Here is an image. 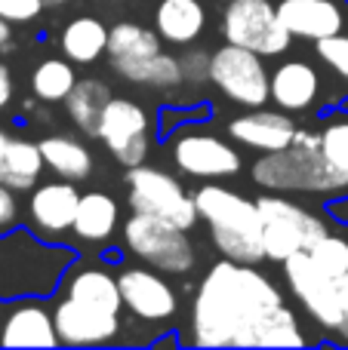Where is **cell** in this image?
I'll return each mask as SVG.
<instances>
[{"label": "cell", "instance_id": "34", "mask_svg": "<svg viewBox=\"0 0 348 350\" xmlns=\"http://www.w3.org/2000/svg\"><path fill=\"white\" fill-rule=\"evenodd\" d=\"M43 12V0H0V18L10 25H25L34 22Z\"/></svg>", "mask_w": 348, "mask_h": 350}, {"label": "cell", "instance_id": "24", "mask_svg": "<svg viewBox=\"0 0 348 350\" xmlns=\"http://www.w3.org/2000/svg\"><path fill=\"white\" fill-rule=\"evenodd\" d=\"M108 34L111 28H105L102 18L96 16H77L65 25L62 31V55L71 59L74 65H92L108 53Z\"/></svg>", "mask_w": 348, "mask_h": 350}, {"label": "cell", "instance_id": "4", "mask_svg": "<svg viewBox=\"0 0 348 350\" xmlns=\"http://www.w3.org/2000/svg\"><path fill=\"white\" fill-rule=\"evenodd\" d=\"M253 181L275 193H336L348 191L345 178L321 154V135L296 129L293 142L281 151L262 154L253 163Z\"/></svg>", "mask_w": 348, "mask_h": 350}, {"label": "cell", "instance_id": "31", "mask_svg": "<svg viewBox=\"0 0 348 350\" xmlns=\"http://www.w3.org/2000/svg\"><path fill=\"white\" fill-rule=\"evenodd\" d=\"M321 154L324 160L333 166L348 185V117H330V120L321 126Z\"/></svg>", "mask_w": 348, "mask_h": 350}, {"label": "cell", "instance_id": "32", "mask_svg": "<svg viewBox=\"0 0 348 350\" xmlns=\"http://www.w3.org/2000/svg\"><path fill=\"white\" fill-rule=\"evenodd\" d=\"M308 255H312L314 265L324 273H330V277L339 280L348 273V240H343V237H336V234L321 237V240L308 249Z\"/></svg>", "mask_w": 348, "mask_h": 350}, {"label": "cell", "instance_id": "9", "mask_svg": "<svg viewBox=\"0 0 348 350\" xmlns=\"http://www.w3.org/2000/svg\"><path fill=\"white\" fill-rule=\"evenodd\" d=\"M127 191L133 212H148V215H158L185 230H191L197 224V218H201L195 193H188L179 185V178H173L170 172L158 170V166L148 163L129 166Z\"/></svg>", "mask_w": 348, "mask_h": 350}, {"label": "cell", "instance_id": "28", "mask_svg": "<svg viewBox=\"0 0 348 350\" xmlns=\"http://www.w3.org/2000/svg\"><path fill=\"white\" fill-rule=\"evenodd\" d=\"M160 53V34L148 31L145 25L136 22H117L108 34V59L111 68L123 65V62H139L148 55Z\"/></svg>", "mask_w": 348, "mask_h": 350}, {"label": "cell", "instance_id": "20", "mask_svg": "<svg viewBox=\"0 0 348 350\" xmlns=\"http://www.w3.org/2000/svg\"><path fill=\"white\" fill-rule=\"evenodd\" d=\"M55 292H59V298L90 304V308L108 310V314H121L123 310L121 283L102 267H68Z\"/></svg>", "mask_w": 348, "mask_h": 350}, {"label": "cell", "instance_id": "6", "mask_svg": "<svg viewBox=\"0 0 348 350\" xmlns=\"http://www.w3.org/2000/svg\"><path fill=\"white\" fill-rule=\"evenodd\" d=\"M259 215H262V243H265V258L284 261L296 252H308L321 237L330 234L327 221L306 206L293 203V200L281 197V193H265L256 200Z\"/></svg>", "mask_w": 348, "mask_h": 350}, {"label": "cell", "instance_id": "16", "mask_svg": "<svg viewBox=\"0 0 348 350\" xmlns=\"http://www.w3.org/2000/svg\"><path fill=\"white\" fill-rule=\"evenodd\" d=\"M123 308L142 323H166L176 317L179 295L164 277L148 267H127L117 273Z\"/></svg>", "mask_w": 348, "mask_h": 350}, {"label": "cell", "instance_id": "23", "mask_svg": "<svg viewBox=\"0 0 348 350\" xmlns=\"http://www.w3.org/2000/svg\"><path fill=\"white\" fill-rule=\"evenodd\" d=\"M121 221V206L111 193L90 191L80 193L77 215H74V237L84 243H105L117 230Z\"/></svg>", "mask_w": 348, "mask_h": 350}, {"label": "cell", "instance_id": "15", "mask_svg": "<svg viewBox=\"0 0 348 350\" xmlns=\"http://www.w3.org/2000/svg\"><path fill=\"white\" fill-rule=\"evenodd\" d=\"M53 320L59 345L65 347H102L121 335V314H108V310L68 301V298H55Z\"/></svg>", "mask_w": 348, "mask_h": 350}, {"label": "cell", "instance_id": "8", "mask_svg": "<svg viewBox=\"0 0 348 350\" xmlns=\"http://www.w3.org/2000/svg\"><path fill=\"white\" fill-rule=\"evenodd\" d=\"M207 77L222 96L240 108H265L271 102V74L265 59L253 49L222 43L210 55Z\"/></svg>", "mask_w": 348, "mask_h": 350}, {"label": "cell", "instance_id": "3", "mask_svg": "<svg viewBox=\"0 0 348 350\" xmlns=\"http://www.w3.org/2000/svg\"><path fill=\"white\" fill-rule=\"evenodd\" d=\"M74 252L59 243H47L34 230H10L0 237V298L53 295Z\"/></svg>", "mask_w": 348, "mask_h": 350}, {"label": "cell", "instance_id": "21", "mask_svg": "<svg viewBox=\"0 0 348 350\" xmlns=\"http://www.w3.org/2000/svg\"><path fill=\"white\" fill-rule=\"evenodd\" d=\"M40 142H28L0 129V185L12 191H31L43 172Z\"/></svg>", "mask_w": 348, "mask_h": 350}, {"label": "cell", "instance_id": "10", "mask_svg": "<svg viewBox=\"0 0 348 350\" xmlns=\"http://www.w3.org/2000/svg\"><path fill=\"white\" fill-rule=\"evenodd\" d=\"M284 280L290 292L299 298L306 314L327 332H336L343 323V298H339V280L324 273L308 252H296L284 261Z\"/></svg>", "mask_w": 348, "mask_h": 350}, {"label": "cell", "instance_id": "40", "mask_svg": "<svg viewBox=\"0 0 348 350\" xmlns=\"http://www.w3.org/2000/svg\"><path fill=\"white\" fill-rule=\"evenodd\" d=\"M222 3H228V0H222Z\"/></svg>", "mask_w": 348, "mask_h": 350}, {"label": "cell", "instance_id": "13", "mask_svg": "<svg viewBox=\"0 0 348 350\" xmlns=\"http://www.w3.org/2000/svg\"><path fill=\"white\" fill-rule=\"evenodd\" d=\"M99 139L117 163L129 166L145 163L148 154V114L129 98H111L99 123Z\"/></svg>", "mask_w": 348, "mask_h": 350}, {"label": "cell", "instance_id": "5", "mask_svg": "<svg viewBox=\"0 0 348 350\" xmlns=\"http://www.w3.org/2000/svg\"><path fill=\"white\" fill-rule=\"evenodd\" d=\"M123 243L136 258H142L148 267L160 273L182 277L197 265V249L188 230L176 228L173 221H164L158 215H148V212H133L127 218Z\"/></svg>", "mask_w": 348, "mask_h": 350}, {"label": "cell", "instance_id": "17", "mask_svg": "<svg viewBox=\"0 0 348 350\" xmlns=\"http://www.w3.org/2000/svg\"><path fill=\"white\" fill-rule=\"evenodd\" d=\"M277 16L296 40H327L345 31V0H277Z\"/></svg>", "mask_w": 348, "mask_h": 350}, {"label": "cell", "instance_id": "7", "mask_svg": "<svg viewBox=\"0 0 348 350\" xmlns=\"http://www.w3.org/2000/svg\"><path fill=\"white\" fill-rule=\"evenodd\" d=\"M219 34L225 43L259 53L262 59H275L296 40L277 16V3L271 0H228L219 16Z\"/></svg>", "mask_w": 348, "mask_h": 350}, {"label": "cell", "instance_id": "27", "mask_svg": "<svg viewBox=\"0 0 348 350\" xmlns=\"http://www.w3.org/2000/svg\"><path fill=\"white\" fill-rule=\"evenodd\" d=\"M114 71L121 74L123 80L136 86H148V90H173L185 80V65L176 55H166L164 49L148 59L139 62H123V65H114Z\"/></svg>", "mask_w": 348, "mask_h": 350}, {"label": "cell", "instance_id": "33", "mask_svg": "<svg viewBox=\"0 0 348 350\" xmlns=\"http://www.w3.org/2000/svg\"><path fill=\"white\" fill-rule=\"evenodd\" d=\"M314 49H318L321 62L330 65L333 71L339 74V80H345L348 83V34L345 31L343 34H336V37H327V40H318L314 43Z\"/></svg>", "mask_w": 348, "mask_h": 350}, {"label": "cell", "instance_id": "12", "mask_svg": "<svg viewBox=\"0 0 348 350\" xmlns=\"http://www.w3.org/2000/svg\"><path fill=\"white\" fill-rule=\"evenodd\" d=\"M0 347H59L47 295L0 298Z\"/></svg>", "mask_w": 348, "mask_h": 350}, {"label": "cell", "instance_id": "22", "mask_svg": "<svg viewBox=\"0 0 348 350\" xmlns=\"http://www.w3.org/2000/svg\"><path fill=\"white\" fill-rule=\"evenodd\" d=\"M154 31L173 46H191L207 31V6L201 0H160L154 6Z\"/></svg>", "mask_w": 348, "mask_h": 350}, {"label": "cell", "instance_id": "14", "mask_svg": "<svg viewBox=\"0 0 348 350\" xmlns=\"http://www.w3.org/2000/svg\"><path fill=\"white\" fill-rule=\"evenodd\" d=\"M77 181H43L31 187L28 200V224L40 240L59 243L65 234H74V215H77L80 191Z\"/></svg>", "mask_w": 348, "mask_h": 350}, {"label": "cell", "instance_id": "38", "mask_svg": "<svg viewBox=\"0 0 348 350\" xmlns=\"http://www.w3.org/2000/svg\"><path fill=\"white\" fill-rule=\"evenodd\" d=\"M10 40H12V28H10V22H6V18H0V49L10 46Z\"/></svg>", "mask_w": 348, "mask_h": 350}, {"label": "cell", "instance_id": "35", "mask_svg": "<svg viewBox=\"0 0 348 350\" xmlns=\"http://www.w3.org/2000/svg\"><path fill=\"white\" fill-rule=\"evenodd\" d=\"M18 228V200L16 191L6 185H0V237Z\"/></svg>", "mask_w": 348, "mask_h": 350}, {"label": "cell", "instance_id": "1", "mask_svg": "<svg viewBox=\"0 0 348 350\" xmlns=\"http://www.w3.org/2000/svg\"><path fill=\"white\" fill-rule=\"evenodd\" d=\"M281 304V289L256 265L222 255L191 301V341L197 347H253L256 326Z\"/></svg>", "mask_w": 348, "mask_h": 350}, {"label": "cell", "instance_id": "39", "mask_svg": "<svg viewBox=\"0 0 348 350\" xmlns=\"http://www.w3.org/2000/svg\"><path fill=\"white\" fill-rule=\"evenodd\" d=\"M62 3H68V0H43V6H62Z\"/></svg>", "mask_w": 348, "mask_h": 350}, {"label": "cell", "instance_id": "2", "mask_svg": "<svg viewBox=\"0 0 348 350\" xmlns=\"http://www.w3.org/2000/svg\"><path fill=\"white\" fill-rule=\"evenodd\" d=\"M195 203L210 228L216 252H222L232 261H240V265L265 261L262 215H259L256 200H247L244 193L232 191V187L207 181L195 191Z\"/></svg>", "mask_w": 348, "mask_h": 350}, {"label": "cell", "instance_id": "26", "mask_svg": "<svg viewBox=\"0 0 348 350\" xmlns=\"http://www.w3.org/2000/svg\"><path fill=\"white\" fill-rule=\"evenodd\" d=\"M40 151H43V163L59 178L84 181L92 175L90 148L80 139H74V135H47V139H40Z\"/></svg>", "mask_w": 348, "mask_h": 350}, {"label": "cell", "instance_id": "37", "mask_svg": "<svg viewBox=\"0 0 348 350\" xmlns=\"http://www.w3.org/2000/svg\"><path fill=\"white\" fill-rule=\"evenodd\" d=\"M10 98H12V74H10V68L0 62V111L10 105Z\"/></svg>", "mask_w": 348, "mask_h": 350}, {"label": "cell", "instance_id": "30", "mask_svg": "<svg viewBox=\"0 0 348 350\" xmlns=\"http://www.w3.org/2000/svg\"><path fill=\"white\" fill-rule=\"evenodd\" d=\"M302 345H306V335H302L296 314L287 304L271 310L256 326V335H253V347H302Z\"/></svg>", "mask_w": 348, "mask_h": 350}, {"label": "cell", "instance_id": "19", "mask_svg": "<svg viewBox=\"0 0 348 350\" xmlns=\"http://www.w3.org/2000/svg\"><path fill=\"white\" fill-rule=\"evenodd\" d=\"M321 96V74L306 59H284L271 71V105L287 114H302L314 108Z\"/></svg>", "mask_w": 348, "mask_h": 350}, {"label": "cell", "instance_id": "18", "mask_svg": "<svg viewBox=\"0 0 348 350\" xmlns=\"http://www.w3.org/2000/svg\"><path fill=\"white\" fill-rule=\"evenodd\" d=\"M296 123L287 111H269V108H247L244 114H238L228 123V135L238 142L240 148H250L259 154L281 151L293 142Z\"/></svg>", "mask_w": 348, "mask_h": 350}, {"label": "cell", "instance_id": "11", "mask_svg": "<svg viewBox=\"0 0 348 350\" xmlns=\"http://www.w3.org/2000/svg\"><path fill=\"white\" fill-rule=\"evenodd\" d=\"M173 166L188 178H203V181H216V178H232L244 170L240 154L228 145L225 139L213 133H179L176 139L166 145Z\"/></svg>", "mask_w": 348, "mask_h": 350}, {"label": "cell", "instance_id": "36", "mask_svg": "<svg viewBox=\"0 0 348 350\" xmlns=\"http://www.w3.org/2000/svg\"><path fill=\"white\" fill-rule=\"evenodd\" d=\"M339 298H343V323H339L336 335L343 341H348V273L345 277H339Z\"/></svg>", "mask_w": 348, "mask_h": 350}, {"label": "cell", "instance_id": "29", "mask_svg": "<svg viewBox=\"0 0 348 350\" xmlns=\"http://www.w3.org/2000/svg\"><path fill=\"white\" fill-rule=\"evenodd\" d=\"M77 77H74V62L65 55H53V59H43L40 65L31 71V92H34L40 102H65L68 92L74 90Z\"/></svg>", "mask_w": 348, "mask_h": 350}, {"label": "cell", "instance_id": "25", "mask_svg": "<svg viewBox=\"0 0 348 350\" xmlns=\"http://www.w3.org/2000/svg\"><path fill=\"white\" fill-rule=\"evenodd\" d=\"M111 90L96 77H86V80H77L74 90L68 92L65 98V111L71 117V123L80 129L84 135H92L99 139V123H102V114L111 102Z\"/></svg>", "mask_w": 348, "mask_h": 350}]
</instances>
